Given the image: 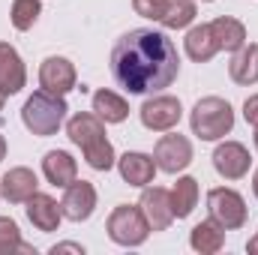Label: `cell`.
Listing matches in <instances>:
<instances>
[{"label": "cell", "mask_w": 258, "mask_h": 255, "mask_svg": "<svg viewBox=\"0 0 258 255\" xmlns=\"http://www.w3.org/2000/svg\"><path fill=\"white\" fill-rule=\"evenodd\" d=\"M180 72V54L174 42L153 27L123 33L111 48V75L129 93H156L171 87Z\"/></svg>", "instance_id": "cell-1"}, {"label": "cell", "mask_w": 258, "mask_h": 255, "mask_svg": "<svg viewBox=\"0 0 258 255\" xmlns=\"http://www.w3.org/2000/svg\"><path fill=\"white\" fill-rule=\"evenodd\" d=\"M66 135H69L72 144L81 147V153H84L90 168H96V171H111L114 168L117 156H114L111 141L105 138V120L102 117H96L90 111H78V114L69 117Z\"/></svg>", "instance_id": "cell-2"}, {"label": "cell", "mask_w": 258, "mask_h": 255, "mask_svg": "<svg viewBox=\"0 0 258 255\" xmlns=\"http://www.w3.org/2000/svg\"><path fill=\"white\" fill-rule=\"evenodd\" d=\"M66 111H69V108H66L63 96L48 93V90H36V93L24 102V108H21V120H24V126L30 129L33 135L48 138V135H54L57 129L63 126Z\"/></svg>", "instance_id": "cell-3"}, {"label": "cell", "mask_w": 258, "mask_h": 255, "mask_svg": "<svg viewBox=\"0 0 258 255\" xmlns=\"http://www.w3.org/2000/svg\"><path fill=\"white\" fill-rule=\"evenodd\" d=\"M189 126H192V135H198L201 141H219L234 129V108L222 96H204L195 102Z\"/></svg>", "instance_id": "cell-4"}, {"label": "cell", "mask_w": 258, "mask_h": 255, "mask_svg": "<svg viewBox=\"0 0 258 255\" xmlns=\"http://www.w3.org/2000/svg\"><path fill=\"white\" fill-rule=\"evenodd\" d=\"M105 231L117 246H141L150 234V225L138 204H117L105 222Z\"/></svg>", "instance_id": "cell-5"}, {"label": "cell", "mask_w": 258, "mask_h": 255, "mask_svg": "<svg viewBox=\"0 0 258 255\" xmlns=\"http://www.w3.org/2000/svg\"><path fill=\"white\" fill-rule=\"evenodd\" d=\"M207 210H210V219L219 222L225 231H234V228L246 225V201L234 189H225V186L210 189L207 192Z\"/></svg>", "instance_id": "cell-6"}, {"label": "cell", "mask_w": 258, "mask_h": 255, "mask_svg": "<svg viewBox=\"0 0 258 255\" xmlns=\"http://www.w3.org/2000/svg\"><path fill=\"white\" fill-rule=\"evenodd\" d=\"M138 114H141L144 129H150V132H171V129L180 123V117H183V105H180L177 96L159 93V96L147 99L138 108Z\"/></svg>", "instance_id": "cell-7"}, {"label": "cell", "mask_w": 258, "mask_h": 255, "mask_svg": "<svg viewBox=\"0 0 258 255\" xmlns=\"http://www.w3.org/2000/svg\"><path fill=\"white\" fill-rule=\"evenodd\" d=\"M153 162H156V168L165 171V174L183 171V168L192 162V144H189V138L180 135V132L162 135V138L156 141V147H153Z\"/></svg>", "instance_id": "cell-8"}, {"label": "cell", "mask_w": 258, "mask_h": 255, "mask_svg": "<svg viewBox=\"0 0 258 255\" xmlns=\"http://www.w3.org/2000/svg\"><path fill=\"white\" fill-rule=\"evenodd\" d=\"M138 207L150 225V231H165L171 222H174V210H171V192L162 189V186H144L141 198H138Z\"/></svg>", "instance_id": "cell-9"}, {"label": "cell", "mask_w": 258, "mask_h": 255, "mask_svg": "<svg viewBox=\"0 0 258 255\" xmlns=\"http://www.w3.org/2000/svg\"><path fill=\"white\" fill-rule=\"evenodd\" d=\"M249 150L240 141H225L213 150V168L225 180H240L249 174Z\"/></svg>", "instance_id": "cell-10"}, {"label": "cell", "mask_w": 258, "mask_h": 255, "mask_svg": "<svg viewBox=\"0 0 258 255\" xmlns=\"http://www.w3.org/2000/svg\"><path fill=\"white\" fill-rule=\"evenodd\" d=\"M60 210H63L66 219H72V222L90 219L93 210H96V186H93L90 180H72L63 192Z\"/></svg>", "instance_id": "cell-11"}, {"label": "cell", "mask_w": 258, "mask_h": 255, "mask_svg": "<svg viewBox=\"0 0 258 255\" xmlns=\"http://www.w3.org/2000/svg\"><path fill=\"white\" fill-rule=\"evenodd\" d=\"M75 66L72 60H66V57H45L42 66H39V84H42V90H48V93H57V96H66L69 90H75Z\"/></svg>", "instance_id": "cell-12"}, {"label": "cell", "mask_w": 258, "mask_h": 255, "mask_svg": "<svg viewBox=\"0 0 258 255\" xmlns=\"http://www.w3.org/2000/svg\"><path fill=\"white\" fill-rule=\"evenodd\" d=\"M24 84H27V69H24L21 54L9 42H0V93L15 96L21 93Z\"/></svg>", "instance_id": "cell-13"}, {"label": "cell", "mask_w": 258, "mask_h": 255, "mask_svg": "<svg viewBox=\"0 0 258 255\" xmlns=\"http://www.w3.org/2000/svg\"><path fill=\"white\" fill-rule=\"evenodd\" d=\"M24 204H27V219L33 222V228H39L42 234L57 231V225H60V219H63V210H60V204H57L51 195L33 192Z\"/></svg>", "instance_id": "cell-14"}, {"label": "cell", "mask_w": 258, "mask_h": 255, "mask_svg": "<svg viewBox=\"0 0 258 255\" xmlns=\"http://www.w3.org/2000/svg\"><path fill=\"white\" fill-rule=\"evenodd\" d=\"M36 189H39V177H36V171H30V168H24V165L9 168V171L3 174V180H0V195H3L9 204H24Z\"/></svg>", "instance_id": "cell-15"}, {"label": "cell", "mask_w": 258, "mask_h": 255, "mask_svg": "<svg viewBox=\"0 0 258 255\" xmlns=\"http://www.w3.org/2000/svg\"><path fill=\"white\" fill-rule=\"evenodd\" d=\"M117 168H120V177L126 180L129 186H147V183H153V177H156V162H153V156H147V153H138V150H132V153H123L120 159H117Z\"/></svg>", "instance_id": "cell-16"}, {"label": "cell", "mask_w": 258, "mask_h": 255, "mask_svg": "<svg viewBox=\"0 0 258 255\" xmlns=\"http://www.w3.org/2000/svg\"><path fill=\"white\" fill-rule=\"evenodd\" d=\"M42 174L51 186L66 189L72 180H78V162L66 153V150H48L42 156Z\"/></svg>", "instance_id": "cell-17"}, {"label": "cell", "mask_w": 258, "mask_h": 255, "mask_svg": "<svg viewBox=\"0 0 258 255\" xmlns=\"http://www.w3.org/2000/svg\"><path fill=\"white\" fill-rule=\"evenodd\" d=\"M210 33H213L219 51L234 54V51H240L246 45V27H243V21L231 18V15H219L216 21H210Z\"/></svg>", "instance_id": "cell-18"}, {"label": "cell", "mask_w": 258, "mask_h": 255, "mask_svg": "<svg viewBox=\"0 0 258 255\" xmlns=\"http://www.w3.org/2000/svg\"><path fill=\"white\" fill-rule=\"evenodd\" d=\"M228 75L234 84H258V42H249L243 45L240 51H234L231 63H228Z\"/></svg>", "instance_id": "cell-19"}, {"label": "cell", "mask_w": 258, "mask_h": 255, "mask_svg": "<svg viewBox=\"0 0 258 255\" xmlns=\"http://www.w3.org/2000/svg\"><path fill=\"white\" fill-rule=\"evenodd\" d=\"M183 48H186L189 60H195V63L213 60L216 51H219V45H216V39L210 33V24H195V27H189L186 39H183Z\"/></svg>", "instance_id": "cell-20"}, {"label": "cell", "mask_w": 258, "mask_h": 255, "mask_svg": "<svg viewBox=\"0 0 258 255\" xmlns=\"http://www.w3.org/2000/svg\"><path fill=\"white\" fill-rule=\"evenodd\" d=\"M189 246L201 255L219 252V249L225 246V228H222L219 222H213V219L198 222L192 231H189Z\"/></svg>", "instance_id": "cell-21"}, {"label": "cell", "mask_w": 258, "mask_h": 255, "mask_svg": "<svg viewBox=\"0 0 258 255\" xmlns=\"http://www.w3.org/2000/svg\"><path fill=\"white\" fill-rule=\"evenodd\" d=\"M93 114L102 117L105 123H123L129 117V102L123 96H117L114 90H96L93 93Z\"/></svg>", "instance_id": "cell-22"}, {"label": "cell", "mask_w": 258, "mask_h": 255, "mask_svg": "<svg viewBox=\"0 0 258 255\" xmlns=\"http://www.w3.org/2000/svg\"><path fill=\"white\" fill-rule=\"evenodd\" d=\"M195 21V0H162L159 24L168 30H183Z\"/></svg>", "instance_id": "cell-23"}, {"label": "cell", "mask_w": 258, "mask_h": 255, "mask_svg": "<svg viewBox=\"0 0 258 255\" xmlns=\"http://www.w3.org/2000/svg\"><path fill=\"white\" fill-rule=\"evenodd\" d=\"M198 204V180L195 177H177L174 189H171V210L174 219H186Z\"/></svg>", "instance_id": "cell-24"}, {"label": "cell", "mask_w": 258, "mask_h": 255, "mask_svg": "<svg viewBox=\"0 0 258 255\" xmlns=\"http://www.w3.org/2000/svg\"><path fill=\"white\" fill-rule=\"evenodd\" d=\"M9 252H36V249L21 240V231H18L15 219L0 216V255H9Z\"/></svg>", "instance_id": "cell-25"}, {"label": "cell", "mask_w": 258, "mask_h": 255, "mask_svg": "<svg viewBox=\"0 0 258 255\" xmlns=\"http://www.w3.org/2000/svg\"><path fill=\"white\" fill-rule=\"evenodd\" d=\"M42 15V3L39 0H12V27L15 30H30L36 24V18Z\"/></svg>", "instance_id": "cell-26"}, {"label": "cell", "mask_w": 258, "mask_h": 255, "mask_svg": "<svg viewBox=\"0 0 258 255\" xmlns=\"http://www.w3.org/2000/svg\"><path fill=\"white\" fill-rule=\"evenodd\" d=\"M132 9H135L141 18L159 21V12H162V0H132Z\"/></svg>", "instance_id": "cell-27"}, {"label": "cell", "mask_w": 258, "mask_h": 255, "mask_svg": "<svg viewBox=\"0 0 258 255\" xmlns=\"http://www.w3.org/2000/svg\"><path fill=\"white\" fill-rule=\"evenodd\" d=\"M243 117H246V123L258 126V93H255V96H249V99L243 102Z\"/></svg>", "instance_id": "cell-28"}, {"label": "cell", "mask_w": 258, "mask_h": 255, "mask_svg": "<svg viewBox=\"0 0 258 255\" xmlns=\"http://www.w3.org/2000/svg\"><path fill=\"white\" fill-rule=\"evenodd\" d=\"M57 252H84L78 243H60V246H51V255H57Z\"/></svg>", "instance_id": "cell-29"}, {"label": "cell", "mask_w": 258, "mask_h": 255, "mask_svg": "<svg viewBox=\"0 0 258 255\" xmlns=\"http://www.w3.org/2000/svg\"><path fill=\"white\" fill-rule=\"evenodd\" d=\"M246 249H249V252H258V234L249 240V243H246Z\"/></svg>", "instance_id": "cell-30"}, {"label": "cell", "mask_w": 258, "mask_h": 255, "mask_svg": "<svg viewBox=\"0 0 258 255\" xmlns=\"http://www.w3.org/2000/svg\"><path fill=\"white\" fill-rule=\"evenodd\" d=\"M3 159H6V138L0 135V162H3Z\"/></svg>", "instance_id": "cell-31"}, {"label": "cell", "mask_w": 258, "mask_h": 255, "mask_svg": "<svg viewBox=\"0 0 258 255\" xmlns=\"http://www.w3.org/2000/svg\"><path fill=\"white\" fill-rule=\"evenodd\" d=\"M252 192H255V198H258V168H255V174H252Z\"/></svg>", "instance_id": "cell-32"}, {"label": "cell", "mask_w": 258, "mask_h": 255, "mask_svg": "<svg viewBox=\"0 0 258 255\" xmlns=\"http://www.w3.org/2000/svg\"><path fill=\"white\" fill-rule=\"evenodd\" d=\"M3 102H6V96H3V93H0V111H3Z\"/></svg>", "instance_id": "cell-33"}, {"label": "cell", "mask_w": 258, "mask_h": 255, "mask_svg": "<svg viewBox=\"0 0 258 255\" xmlns=\"http://www.w3.org/2000/svg\"><path fill=\"white\" fill-rule=\"evenodd\" d=\"M255 147H258V126H255Z\"/></svg>", "instance_id": "cell-34"}, {"label": "cell", "mask_w": 258, "mask_h": 255, "mask_svg": "<svg viewBox=\"0 0 258 255\" xmlns=\"http://www.w3.org/2000/svg\"><path fill=\"white\" fill-rule=\"evenodd\" d=\"M201 3H213V0H201Z\"/></svg>", "instance_id": "cell-35"}]
</instances>
